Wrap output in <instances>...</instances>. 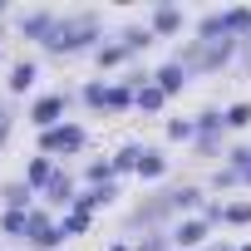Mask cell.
<instances>
[{"label":"cell","instance_id":"1","mask_svg":"<svg viewBox=\"0 0 251 251\" xmlns=\"http://www.w3.org/2000/svg\"><path fill=\"white\" fill-rule=\"evenodd\" d=\"M94 40V15H79V20H64V25H54V35L45 40L50 50H79V45H89Z\"/></svg>","mask_w":251,"mask_h":251},{"label":"cell","instance_id":"2","mask_svg":"<svg viewBox=\"0 0 251 251\" xmlns=\"http://www.w3.org/2000/svg\"><path fill=\"white\" fill-rule=\"evenodd\" d=\"M45 148H50V153H74V148H84V128H74V123L50 128V133H45Z\"/></svg>","mask_w":251,"mask_h":251},{"label":"cell","instance_id":"3","mask_svg":"<svg viewBox=\"0 0 251 251\" xmlns=\"http://www.w3.org/2000/svg\"><path fill=\"white\" fill-rule=\"evenodd\" d=\"M59 113H64V99H59V94H50V99H40V103L30 108V118L40 123V128H50V123H54Z\"/></svg>","mask_w":251,"mask_h":251},{"label":"cell","instance_id":"4","mask_svg":"<svg viewBox=\"0 0 251 251\" xmlns=\"http://www.w3.org/2000/svg\"><path fill=\"white\" fill-rule=\"evenodd\" d=\"M84 99H89V103H99V108H123V103H128V89H99V84H94Z\"/></svg>","mask_w":251,"mask_h":251},{"label":"cell","instance_id":"5","mask_svg":"<svg viewBox=\"0 0 251 251\" xmlns=\"http://www.w3.org/2000/svg\"><path fill=\"white\" fill-rule=\"evenodd\" d=\"M182 84H187V69H182V64H168V69L158 74V89H163V94H177Z\"/></svg>","mask_w":251,"mask_h":251},{"label":"cell","instance_id":"6","mask_svg":"<svg viewBox=\"0 0 251 251\" xmlns=\"http://www.w3.org/2000/svg\"><path fill=\"white\" fill-rule=\"evenodd\" d=\"M30 241H35V246H54V241H59V231H54L45 217H30Z\"/></svg>","mask_w":251,"mask_h":251},{"label":"cell","instance_id":"7","mask_svg":"<svg viewBox=\"0 0 251 251\" xmlns=\"http://www.w3.org/2000/svg\"><path fill=\"white\" fill-rule=\"evenodd\" d=\"M177 25H182V15H177V10H158V15H153V30H158V35H173Z\"/></svg>","mask_w":251,"mask_h":251},{"label":"cell","instance_id":"8","mask_svg":"<svg viewBox=\"0 0 251 251\" xmlns=\"http://www.w3.org/2000/svg\"><path fill=\"white\" fill-rule=\"evenodd\" d=\"M25 35H54V20L50 15H30L25 20Z\"/></svg>","mask_w":251,"mask_h":251},{"label":"cell","instance_id":"9","mask_svg":"<svg viewBox=\"0 0 251 251\" xmlns=\"http://www.w3.org/2000/svg\"><path fill=\"white\" fill-rule=\"evenodd\" d=\"M30 84H35V64H15V79H10V89H20V94H25Z\"/></svg>","mask_w":251,"mask_h":251},{"label":"cell","instance_id":"10","mask_svg":"<svg viewBox=\"0 0 251 251\" xmlns=\"http://www.w3.org/2000/svg\"><path fill=\"white\" fill-rule=\"evenodd\" d=\"M163 168H168V163H163L158 153H143V158H138V173H143V177H158Z\"/></svg>","mask_w":251,"mask_h":251},{"label":"cell","instance_id":"11","mask_svg":"<svg viewBox=\"0 0 251 251\" xmlns=\"http://www.w3.org/2000/svg\"><path fill=\"white\" fill-rule=\"evenodd\" d=\"M222 123H231V128H241V123H251V108H246V103H231Z\"/></svg>","mask_w":251,"mask_h":251},{"label":"cell","instance_id":"12","mask_svg":"<svg viewBox=\"0 0 251 251\" xmlns=\"http://www.w3.org/2000/svg\"><path fill=\"white\" fill-rule=\"evenodd\" d=\"M177 241H182V246H197V241H202V222H187V226L177 231Z\"/></svg>","mask_w":251,"mask_h":251},{"label":"cell","instance_id":"13","mask_svg":"<svg viewBox=\"0 0 251 251\" xmlns=\"http://www.w3.org/2000/svg\"><path fill=\"white\" fill-rule=\"evenodd\" d=\"M148 40H153V35H148V30H128V35H123V50H143V45H148Z\"/></svg>","mask_w":251,"mask_h":251},{"label":"cell","instance_id":"14","mask_svg":"<svg viewBox=\"0 0 251 251\" xmlns=\"http://www.w3.org/2000/svg\"><path fill=\"white\" fill-rule=\"evenodd\" d=\"M138 158H143V153H138V148H123V153H118V158H113V168H138Z\"/></svg>","mask_w":251,"mask_h":251},{"label":"cell","instance_id":"15","mask_svg":"<svg viewBox=\"0 0 251 251\" xmlns=\"http://www.w3.org/2000/svg\"><path fill=\"white\" fill-rule=\"evenodd\" d=\"M138 103H143V108H158V103H163V89H138Z\"/></svg>","mask_w":251,"mask_h":251},{"label":"cell","instance_id":"16","mask_svg":"<svg viewBox=\"0 0 251 251\" xmlns=\"http://www.w3.org/2000/svg\"><path fill=\"white\" fill-rule=\"evenodd\" d=\"M50 177H54V173H50V163H45V158H40V163H30V182H50Z\"/></svg>","mask_w":251,"mask_h":251},{"label":"cell","instance_id":"17","mask_svg":"<svg viewBox=\"0 0 251 251\" xmlns=\"http://www.w3.org/2000/svg\"><path fill=\"white\" fill-rule=\"evenodd\" d=\"M5 231H30V217H25V212H10V217H5Z\"/></svg>","mask_w":251,"mask_h":251},{"label":"cell","instance_id":"18","mask_svg":"<svg viewBox=\"0 0 251 251\" xmlns=\"http://www.w3.org/2000/svg\"><path fill=\"white\" fill-rule=\"evenodd\" d=\"M50 192L64 202V197H69V177H59V173H54V177H50Z\"/></svg>","mask_w":251,"mask_h":251},{"label":"cell","instance_id":"19","mask_svg":"<svg viewBox=\"0 0 251 251\" xmlns=\"http://www.w3.org/2000/svg\"><path fill=\"white\" fill-rule=\"evenodd\" d=\"M84 226H89V212H74V217L64 222V231H84Z\"/></svg>","mask_w":251,"mask_h":251},{"label":"cell","instance_id":"20","mask_svg":"<svg viewBox=\"0 0 251 251\" xmlns=\"http://www.w3.org/2000/svg\"><path fill=\"white\" fill-rule=\"evenodd\" d=\"M222 217H226V222H251V207H226Z\"/></svg>","mask_w":251,"mask_h":251},{"label":"cell","instance_id":"21","mask_svg":"<svg viewBox=\"0 0 251 251\" xmlns=\"http://www.w3.org/2000/svg\"><path fill=\"white\" fill-rule=\"evenodd\" d=\"M5 133H10V113L0 108V143H5Z\"/></svg>","mask_w":251,"mask_h":251},{"label":"cell","instance_id":"22","mask_svg":"<svg viewBox=\"0 0 251 251\" xmlns=\"http://www.w3.org/2000/svg\"><path fill=\"white\" fill-rule=\"evenodd\" d=\"M108 251H123V246H108Z\"/></svg>","mask_w":251,"mask_h":251},{"label":"cell","instance_id":"23","mask_svg":"<svg viewBox=\"0 0 251 251\" xmlns=\"http://www.w3.org/2000/svg\"><path fill=\"white\" fill-rule=\"evenodd\" d=\"M241 251H251V246H241Z\"/></svg>","mask_w":251,"mask_h":251}]
</instances>
